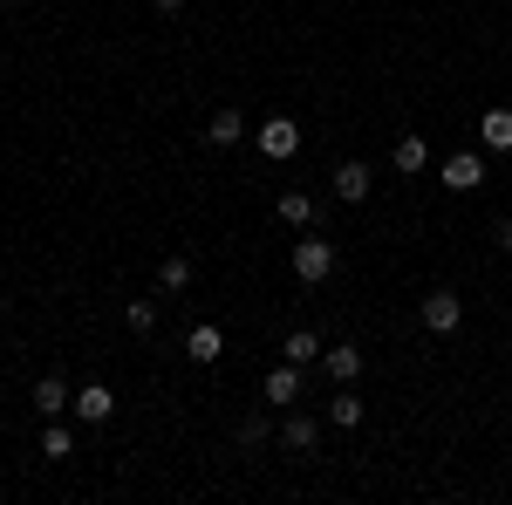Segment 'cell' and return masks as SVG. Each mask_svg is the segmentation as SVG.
I'll return each instance as SVG.
<instances>
[{"instance_id": "1", "label": "cell", "mask_w": 512, "mask_h": 505, "mask_svg": "<svg viewBox=\"0 0 512 505\" xmlns=\"http://www.w3.org/2000/svg\"><path fill=\"white\" fill-rule=\"evenodd\" d=\"M328 273H335V246L328 239H294V280L301 287H321Z\"/></svg>"}, {"instance_id": "2", "label": "cell", "mask_w": 512, "mask_h": 505, "mask_svg": "<svg viewBox=\"0 0 512 505\" xmlns=\"http://www.w3.org/2000/svg\"><path fill=\"white\" fill-rule=\"evenodd\" d=\"M458 321H465V301H458L451 287L424 294V328H431V335H458Z\"/></svg>"}, {"instance_id": "3", "label": "cell", "mask_w": 512, "mask_h": 505, "mask_svg": "<svg viewBox=\"0 0 512 505\" xmlns=\"http://www.w3.org/2000/svg\"><path fill=\"white\" fill-rule=\"evenodd\" d=\"M437 178H444L451 192H478V185H485V157H478V151H451Z\"/></svg>"}, {"instance_id": "4", "label": "cell", "mask_w": 512, "mask_h": 505, "mask_svg": "<svg viewBox=\"0 0 512 505\" xmlns=\"http://www.w3.org/2000/svg\"><path fill=\"white\" fill-rule=\"evenodd\" d=\"M294 151H301L294 117H267V123H260V157H294Z\"/></svg>"}, {"instance_id": "5", "label": "cell", "mask_w": 512, "mask_h": 505, "mask_svg": "<svg viewBox=\"0 0 512 505\" xmlns=\"http://www.w3.org/2000/svg\"><path fill=\"white\" fill-rule=\"evenodd\" d=\"M76 417L82 424H110V417H117V396H110L103 383H82L76 389Z\"/></svg>"}, {"instance_id": "6", "label": "cell", "mask_w": 512, "mask_h": 505, "mask_svg": "<svg viewBox=\"0 0 512 505\" xmlns=\"http://www.w3.org/2000/svg\"><path fill=\"white\" fill-rule=\"evenodd\" d=\"M280 444H287L294 458H315V444H321V424H315V417H301V410H294V417L280 424Z\"/></svg>"}, {"instance_id": "7", "label": "cell", "mask_w": 512, "mask_h": 505, "mask_svg": "<svg viewBox=\"0 0 512 505\" xmlns=\"http://www.w3.org/2000/svg\"><path fill=\"white\" fill-rule=\"evenodd\" d=\"M260 396H267V403H287V410H294V403H301V362H280L274 376L260 383Z\"/></svg>"}, {"instance_id": "8", "label": "cell", "mask_w": 512, "mask_h": 505, "mask_svg": "<svg viewBox=\"0 0 512 505\" xmlns=\"http://www.w3.org/2000/svg\"><path fill=\"white\" fill-rule=\"evenodd\" d=\"M35 410H41V417H62V410H76V389L62 383V376H41V383H35Z\"/></svg>"}, {"instance_id": "9", "label": "cell", "mask_w": 512, "mask_h": 505, "mask_svg": "<svg viewBox=\"0 0 512 505\" xmlns=\"http://www.w3.org/2000/svg\"><path fill=\"white\" fill-rule=\"evenodd\" d=\"M369 192H376L369 164H342V171H335V198H342V205H362Z\"/></svg>"}, {"instance_id": "10", "label": "cell", "mask_w": 512, "mask_h": 505, "mask_svg": "<svg viewBox=\"0 0 512 505\" xmlns=\"http://www.w3.org/2000/svg\"><path fill=\"white\" fill-rule=\"evenodd\" d=\"M185 355H192V362H219V355H226V335H219L212 321H198L192 335H185Z\"/></svg>"}, {"instance_id": "11", "label": "cell", "mask_w": 512, "mask_h": 505, "mask_svg": "<svg viewBox=\"0 0 512 505\" xmlns=\"http://www.w3.org/2000/svg\"><path fill=\"white\" fill-rule=\"evenodd\" d=\"M478 144L485 151H512V110H485L478 117Z\"/></svg>"}, {"instance_id": "12", "label": "cell", "mask_w": 512, "mask_h": 505, "mask_svg": "<svg viewBox=\"0 0 512 505\" xmlns=\"http://www.w3.org/2000/svg\"><path fill=\"white\" fill-rule=\"evenodd\" d=\"M321 369H328L335 383H355V376H362V349H355V342H342V349H321Z\"/></svg>"}, {"instance_id": "13", "label": "cell", "mask_w": 512, "mask_h": 505, "mask_svg": "<svg viewBox=\"0 0 512 505\" xmlns=\"http://www.w3.org/2000/svg\"><path fill=\"white\" fill-rule=\"evenodd\" d=\"M274 212L287 219V226H294V233H308V226H315V198H308V192H280V198H274Z\"/></svg>"}, {"instance_id": "14", "label": "cell", "mask_w": 512, "mask_h": 505, "mask_svg": "<svg viewBox=\"0 0 512 505\" xmlns=\"http://www.w3.org/2000/svg\"><path fill=\"white\" fill-rule=\"evenodd\" d=\"M328 424H335V430H355V424H362V396H355V383L335 389V403H328Z\"/></svg>"}, {"instance_id": "15", "label": "cell", "mask_w": 512, "mask_h": 505, "mask_svg": "<svg viewBox=\"0 0 512 505\" xmlns=\"http://www.w3.org/2000/svg\"><path fill=\"white\" fill-rule=\"evenodd\" d=\"M390 164L403 171V178H410V171H424V164H431V144H424V137H396Z\"/></svg>"}, {"instance_id": "16", "label": "cell", "mask_w": 512, "mask_h": 505, "mask_svg": "<svg viewBox=\"0 0 512 505\" xmlns=\"http://www.w3.org/2000/svg\"><path fill=\"white\" fill-rule=\"evenodd\" d=\"M239 137H246V123H239V110H219V117L205 123V144H219V151H233Z\"/></svg>"}, {"instance_id": "17", "label": "cell", "mask_w": 512, "mask_h": 505, "mask_svg": "<svg viewBox=\"0 0 512 505\" xmlns=\"http://www.w3.org/2000/svg\"><path fill=\"white\" fill-rule=\"evenodd\" d=\"M287 362H301V369L321 362V335H315V328H294V335H287Z\"/></svg>"}, {"instance_id": "18", "label": "cell", "mask_w": 512, "mask_h": 505, "mask_svg": "<svg viewBox=\"0 0 512 505\" xmlns=\"http://www.w3.org/2000/svg\"><path fill=\"white\" fill-rule=\"evenodd\" d=\"M158 287H164V294H178V287H192V260H185V253H171V260L158 267Z\"/></svg>"}, {"instance_id": "19", "label": "cell", "mask_w": 512, "mask_h": 505, "mask_svg": "<svg viewBox=\"0 0 512 505\" xmlns=\"http://www.w3.org/2000/svg\"><path fill=\"white\" fill-rule=\"evenodd\" d=\"M69 451H76V437H69L62 424H48V430H41V458H69Z\"/></svg>"}, {"instance_id": "20", "label": "cell", "mask_w": 512, "mask_h": 505, "mask_svg": "<svg viewBox=\"0 0 512 505\" xmlns=\"http://www.w3.org/2000/svg\"><path fill=\"white\" fill-rule=\"evenodd\" d=\"M123 321H130V335H151V328H158V301H130Z\"/></svg>"}, {"instance_id": "21", "label": "cell", "mask_w": 512, "mask_h": 505, "mask_svg": "<svg viewBox=\"0 0 512 505\" xmlns=\"http://www.w3.org/2000/svg\"><path fill=\"white\" fill-rule=\"evenodd\" d=\"M239 444L260 451V444H267V417H246V424H239Z\"/></svg>"}, {"instance_id": "22", "label": "cell", "mask_w": 512, "mask_h": 505, "mask_svg": "<svg viewBox=\"0 0 512 505\" xmlns=\"http://www.w3.org/2000/svg\"><path fill=\"white\" fill-rule=\"evenodd\" d=\"M492 239H499V253H512V219H499V226H492Z\"/></svg>"}, {"instance_id": "23", "label": "cell", "mask_w": 512, "mask_h": 505, "mask_svg": "<svg viewBox=\"0 0 512 505\" xmlns=\"http://www.w3.org/2000/svg\"><path fill=\"white\" fill-rule=\"evenodd\" d=\"M151 7H158V14H178V7H185V0H151Z\"/></svg>"}]
</instances>
